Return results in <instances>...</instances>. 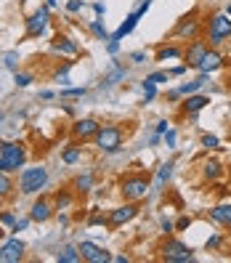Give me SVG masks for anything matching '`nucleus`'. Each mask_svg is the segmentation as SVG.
I'll list each match as a JSON object with an SVG mask.
<instances>
[{
	"label": "nucleus",
	"mask_w": 231,
	"mask_h": 263,
	"mask_svg": "<svg viewBox=\"0 0 231 263\" xmlns=\"http://www.w3.org/2000/svg\"><path fill=\"white\" fill-rule=\"evenodd\" d=\"M16 175H19L16 178L19 194H24V197H35V194H40L43 189L48 186V168H43V165L22 168Z\"/></svg>",
	"instance_id": "f257e3e1"
},
{
	"label": "nucleus",
	"mask_w": 231,
	"mask_h": 263,
	"mask_svg": "<svg viewBox=\"0 0 231 263\" xmlns=\"http://www.w3.org/2000/svg\"><path fill=\"white\" fill-rule=\"evenodd\" d=\"M27 165V149L22 141H3L0 146V173H19Z\"/></svg>",
	"instance_id": "f03ea898"
},
{
	"label": "nucleus",
	"mask_w": 231,
	"mask_h": 263,
	"mask_svg": "<svg viewBox=\"0 0 231 263\" xmlns=\"http://www.w3.org/2000/svg\"><path fill=\"white\" fill-rule=\"evenodd\" d=\"M122 144H125V130L120 125H112V122L101 125L98 133L93 136V146L104 154H117L122 149Z\"/></svg>",
	"instance_id": "7ed1b4c3"
},
{
	"label": "nucleus",
	"mask_w": 231,
	"mask_h": 263,
	"mask_svg": "<svg viewBox=\"0 0 231 263\" xmlns=\"http://www.w3.org/2000/svg\"><path fill=\"white\" fill-rule=\"evenodd\" d=\"M149 192H151V183H149V175L144 173H130L120 181V194L125 202H141L146 200Z\"/></svg>",
	"instance_id": "20e7f679"
},
{
	"label": "nucleus",
	"mask_w": 231,
	"mask_h": 263,
	"mask_svg": "<svg viewBox=\"0 0 231 263\" xmlns=\"http://www.w3.org/2000/svg\"><path fill=\"white\" fill-rule=\"evenodd\" d=\"M160 258L165 263H189V261H194V250L186 242L175 239V236H168L160 245Z\"/></svg>",
	"instance_id": "39448f33"
},
{
	"label": "nucleus",
	"mask_w": 231,
	"mask_h": 263,
	"mask_svg": "<svg viewBox=\"0 0 231 263\" xmlns=\"http://www.w3.org/2000/svg\"><path fill=\"white\" fill-rule=\"evenodd\" d=\"M231 37V19L229 14H213L207 19V45L210 48H218L221 43H226Z\"/></svg>",
	"instance_id": "423d86ee"
},
{
	"label": "nucleus",
	"mask_w": 231,
	"mask_h": 263,
	"mask_svg": "<svg viewBox=\"0 0 231 263\" xmlns=\"http://www.w3.org/2000/svg\"><path fill=\"white\" fill-rule=\"evenodd\" d=\"M51 27V11H48V5H40V8L35 11L32 16L24 19V40H32V37H43L45 32H48Z\"/></svg>",
	"instance_id": "0eeeda50"
},
{
	"label": "nucleus",
	"mask_w": 231,
	"mask_h": 263,
	"mask_svg": "<svg viewBox=\"0 0 231 263\" xmlns=\"http://www.w3.org/2000/svg\"><path fill=\"white\" fill-rule=\"evenodd\" d=\"M202 35V22H200V14L191 11L183 19H178L175 29H173V37H181V40H197Z\"/></svg>",
	"instance_id": "6e6552de"
},
{
	"label": "nucleus",
	"mask_w": 231,
	"mask_h": 263,
	"mask_svg": "<svg viewBox=\"0 0 231 263\" xmlns=\"http://www.w3.org/2000/svg\"><path fill=\"white\" fill-rule=\"evenodd\" d=\"M101 122L96 117H83V120H75L72 122V139L77 144H85V141H93V136L98 133Z\"/></svg>",
	"instance_id": "1a4fd4ad"
},
{
	"label": "nucleus",
	"mask_w": 231,
	"mask_h": 263,
	"mask_svg": "<svg viewBox=\"0 0 231 263\" xmlns=\"http://www.w3.org/2000/svg\"><path fill=\"white\" fill-rule=\"evenodd\" d=\"M136 215H138V202H125V205L109 210L107 226H109V229H120V226H125L128 221H133Z\"/></svg>",
	"instance_id": "9d476101"
},
{
	"label": "nucleus",
	"mask_w": 231,
	"mask_h": 263,
	"mask_svg": "<svg viewBox=\"0 0 231 263\" xmlns=\"http://www.w3.org/2000/svg\"><path fill=\"white\" fill-rule=\"evenodd\" d=\"M54 213H56L54 200H48V197H37V200L32 202V207H29V218L35 221V223L51 221V218H54Z\"/></svg>",
	"instance_id": "9b49d317"
},
{
	"label": "nucleus",
	"mask_w": 231,
	"mask_h": 263,
	"mask_svg": "<svg viewBox=\"0 0 231 263\" xmlns=\"http://www.w3.org/2000/svg\"><path fill=\"white\" fill-rule=\"evenodd\" d=\"M22 258H24V242L19 236L5 239L3 247H0V263H19Z\"/></svg>",
	"instance_id": "f8f14e48"
},
{
	"label": "nucleus",
	"mask_w": 231,
	"mask_h": 263,
	"mask_svg": "<svg viewBox=\"0 0 231 263\" xmlns=\"http://www.w3.org/2000/svg\"><path fill=\"white\" fill-rule=\"evenodd\" d=\"M207 48H210L207 40H200V37H197V40H191L189 48L183 51V58H186L183 64H186V67H191V69H197V67H200V61H202V56L207 54Z\"/></svg>",
	"instance_id": "ddd939ff"
},
{
	"label": "nucleus",
	"mask_w": 231,
	"mask_h": 263,
	"mask_svg": "<svg viewBox=\"0 0 231 263\" xmlns=\"http://www.w3.org/2000/svg\"><path fill=\"white\" fill-rule=\"evenodd\" d=\"M77 250H80L83 261H88V263H109V261H112V255L107 253V250L93 245V242H80Z\"/></svg>",
	"instance_id": "4468645a"
},
{
	"label": "nucleus",
	"mask_w": 231,
	"mask_h": 263,
	"mask_svg": "<svg viewBox=\"0 0 231 263\" xmlns=\"http://www.w3.org/2000/svg\"><path fill=\"white\" fill-rule=\"evenodd\" d=\"M51 51H54V54H61V56H77L80 54V45L67 35H56L54 40H51Z\"/></svg>",
	"instance_id": "2eb2a0df"
},
{
	"label": "nucleus",
	"mask_w": 231,
	"mask_h": 263,
	"mask_svg": "<svg viewBox=\"0 0 231 263\" xmlns=\"http://www.w3.org/2000/svg\"><path fill=\"white\" fill-rule=\"evenodd\" d=\"M223 67V56L218 54V48H207V54L202 56V61H200V75H213V72H218Z\"/></svg>",
	"instance_id": "dca6fc26"
},
{
	"label": "nucleus",
	"mask_w": 231,
	"mask_h": 263,
	"mask_svg": "<svg viewBox=\"0 0 231 263\" xmlns=\"http://www.w3.org/2000/svg\"><path fill=\"white\" fill-rule=\"evenodd\" d=\"M210 104L207 96H200V93H191L181 101V115H197V112H202L204 107Z\"/></svg>",
	"instance_id": "f3484780"
},
{
	"label": "nucleus",
	"mask_w": 231,
	"mask_h": 263,
	"mask_svg": "<svg viewBox=\"0 0 231 263\" xmlns=\"http://www.w3.org/2000/svg\"><path fill=\"white\" fill-rule=\"evenodd\" d=\"M210 218H213L215 223H221V226H226V229H229V223H231V200L218 202V205L210 210Z\"/></svg>",
	"instance_id": "a211bd4d"
},
{
	"label": "nucleus",
	"mask_w": 231,
	"mask_h": 263,
	"mask_svg": "<svg viewBox=\"0 0 231 263\" xmlns=\"http://www.w3.org/2000/svg\"><path fill=\"white\" fill-rule=\"evenodd\" d=\"M72 205H75V194L67 192V189H58L54 194V207L58 213H67V210H72Z\"/></svg>",
	"instance_id": "6ab92c4d"
},
{
	"label": "nucleus",
	"mask_w": 231,
	"mask_h": 263,
	"mask_svg": "<svg viewBox=\"0 0 231 263\" xmlns=\"http://www.w3.org/2000/svg\"><path fill=\"white\" fill-rule=\"evenodd\" d=\"M80 157H83V146L80 144H69L67 149H61V162L64 165H77V162H80Z\"/></svg>",
	"instance_id": "aec40b11"
},
{
	"label": "nucleus",
	"mask_w": 231,
	"mask_h": 263,
	"mask_svg": "<svg viewBox=\"0 0 231 263\" xmlns=\"http://www.w3.org/2000/svg\"><path fill=\"white\" fill-rule=\"evenodd\" d=\"M181 56H183V48H178V45H162V48H157L154 61H173V58H181Z\"/></svg>",
	"instance_id": "412c9836"
},
{
	"label": "nucleus",
	"mask_w": 231,
	"mask_h": 263,
	"mask_svg": "<svg viewBox=\"0 0 231 263\" xmlns=\"http://www.w3.org/2000/svg\"><path fill=\"white\" fill-rule=\"evenodd\" d=\"M173 168H175V162H162L160 170H157V183H154L151 192H162V186L170 181V175H173Z\"/></svg>",
	"instance_id": "4be33fe9"
},
{
	"label": "nucleus",
	"mask_w": 231,
	"mask_h": 263,
	"mask_svg": "<svg viewBox=\"0 0 231 263\" xmlns=\"http://www.w3.org/2000/svg\"><path fill=\"white\" fill-rule=\"evenodd\" d=\"M56 261H58V263H80L83 255H80V250H77V247L64 245V247L56 253Z\"/></svg>",
	"instance_id": "5701e85b"
},
{
	"label": "nucleus",
	"mask_w": 231,
	"mask_h": 263,
	"mask_svg": "<svg viewBox=\"0 0 231 263\" xmlns=\"http://www.w3.org/2000/svg\"><path fill=\"white\" fill-rule=\"evenodd\" d=\"M202 173H204V178H207V181H218L223 175V165L218 160H204Z\"/></svg>",
	"instance_id": "b1692460"
},
{
	"label": "nucleus",
	"mask_w": 231,
	"mask_h": 263,
	"mask_svg": "<svg viewBox=\"0 0 231 263\" xmlns=\"http://www.w3.org/2000/svg\"><path fill=\"white\" fill-rule=\"evenodd\" d=\"M72 189H75L77 194H88L90 189H93V173H83V175H77V178L72 181Z\"/></svg>",
	"instance_id": "393cba45"
},
{
	"label": "nucleus",
	"mask_w": 231,
	"mask_h": 263,
	"mask_svg": "<svg viewBox=\"0 0 231 263\" xmlns=\"http://www.w3.org/2000/svg\"><path fill=\"white\" fill-rule=\"evenodd\" d=\"M88 27H90V32H93V35L98 37V40H109V32H107V27H104V22H101V19H93V22H90L88 24Z\"/></svg>",
	"instance_id": "a878e982"
},
{
	"label": "nucleus",
	"mask_w": 231,
	"mask_h": 263,
	"mask_svg": "<svg viewBox=\"0 0 231 263\" xmlns=\"http://www.w3.org/2000/svg\"><path fill=\"white\" fill-rule=\"evenodd\" d=\"M32 83H35V75H32V72H16V75H14V85H16V88H29Z\"/></svg>",
	"instance_id": "bb28decb"
},
{
	"label": "nucleus",
	"mask_w": 231,
	"mask_h": 263,
	"mask_svg": "<svg viewBox=\"0 0 231 263\" xmlns=\"http://www.w3.org/2000/svg\"><path fill=\"white\" fill-rule=\"evenodd\" d=\"M14 192V178H11V173H0V197H8Z\"/></svg>",
	"instance_id": "cd10ccee"
},
{
	"label": "nucleus",
	"mask_w": 231,
	"mask_h": 263,
	"mask_svg": "<svg viewBox=\"0 0 231 263\" xmlns=\"http://www.w3.org/2000/svg\"><path fill=\"white\" fill-rule=\"evenodd\" d=\"M144 104H149V101H154V96H157V85L154 83H149V80H144Z\"/></svg>",
	"instance_id": "c85d7f7f"
},
{
	"label": "nucleus",
	"mask_w": 231,
	"mask_h": 263,
	"mask_svg": "<svg viewBox=\"0 0 231 263\" xmlns=\"http://www.w3.org/2000/svg\"><path fill=\"white\" fill-rule=\"evenodd\" d=\"M69 69H72V61H64L61 67L54 72V77H56V80H61V85H67V83H69V77H67V72H69Z\"/></svg>",
	"instance_id": "c756f323"
},
{
	"label": "nucleus",
	"mask_w": 231,
	"mask_h": 263,
	"mask_svg": "<svg viewBox=\"0 0 231 263\" xmlns=\"http://www.w3.org/2000/svg\"><path fill=\"white\" fill-rule=\"evenodd\" d=\"M162 141L168 144V149H175V144H178V133H175L173 128H168V130L162 133Z\"/></svg>",
	"instance_id": "7c9ffc66"
},
{
	"label": "nucleus",
	"mask_w": 231,
	"mask_h": 263,
	"mask_svg": "<svg viewBox=\"0 0 231 263\" xmlns=\"http://www.w3.org/2000/svg\"><path fill=\"white\" fill-rule=\"evenodd\" d=\"M146 80H149V83H154V85L168 83V80H170V72H151V75H146Z\"/></svg>",
	"instance_id": "2f4dec72"
},
{
	"label": "nucleus",
	"mask_w": 231,
	"mask_h": 263,
	"mask_svg": "<svg viewBox=\"0 0 231 263\" xmlns=\"http://www.w3.org/2000/svg\"><path fill=\"white\" fill-rule=\"evenodd\" d=\"M19 218L14 213H11V210H3V213H0V223H3V226H8V229H14V223H16Z\"/></svg>",
	"instance_id": "473e14b6"
},
{
	"label": "nucleus",
	"mask_w": 231,
	"mask_h": 263,
	"mask_svg": "<svg viewBox=\"0 0 231 263\" xmlns=\"http://www.w3.org/2000/svg\"><path fill=\"white\" fill-rule=\"evenodd\" d=\"M202 146H204V149H218V146H221V141H218V136L204 133V136H202Z\"/></svg>",
	"instance_id": "72a5a7b5"
},
{
	"label": "nucleus",
	"mask_w": 231,
	"mask_h": 263,
	"mask_svg": "<svg viewBox=\"0 0 231 263\" xmlns=\"http://www.w3.org/2000/svg\"><path fill=\"white\" fill-rule=\"evenodd\" d=\"M61 96L64 98H80V96H85V88H64Z\"/></svg>",
	"instance_id": "f704fd0d"
},
{
	"label": "nucleus",
	"mask_w": 231,
	"mask_h": 263,
	"mask_svg": "<svg viewBox=\"0 0 231 263\" xmlns=\"http://www.w3.org/2000/svg\"><path fill=\"white\" fill-rule=\"evenodd\" d=\"M221 242H223V236L221 234H213L207 242H204V247H207V250H218V247H221Z\"/></svg>",
	"instance_id": "c9c22d12"
},
{
	"label": "nucleus",
	"mask_w": 231,
	"mask_h": 263,
	"mask_svg": "<svg viewBox=\"0 0 231 263\" xmlns=\"http://www.w3.org/2000/svg\"><path fill=\"white\" fill-rule=\"evenodd\" d=\"M85 223H88V226H101V223H107V218H104L101 213H90V218Z\"/></svg>",
	"instance_id": "e433bc0d"
},
{
	"label": "nucleus",
	"mask_w": 231,
	"mask_h": 263,
	"mask_svg": "<svg viewBox=\"0 0 231 263\" xmlns=\"http://www.w3.org/2000/svg\"><path fill=\"white\" fill-rule=\"evenodd\" d=\"M83 8H85L83 0H69V3H67V11H69V14H77V11H83Z\"/></svg>",
	"instance_id": "4c0bfd02"
},
{
	"label": "nucleus",
	"mask_w": 231,
	"mask_h": 263,
	"mask_svg": "<svg viewBox=\"0 0 231 263\" xmlns=\"http://www.w3.org/2000/svg\"><path fill=\"white\" fill-rule=\"evenodd\" d=\"M191 226V218L189 215H181V218L175 221V232H183V229H189Z\"/></svg>",
	"instance_id": "58836bf2"
},
{
	"label": "nucleus",
	"mask_w": 231,
	"mask_h": 263,
	"mask_svg": "<svg viewBox=\"0 0 231 263\" xmlns=\"http://www.w3.org/2000/svg\"><path fill=\"white\" fill-rule=\"evenodd\" d=\"M29 223H32V218H22V221H16V223H14V229H11V232L19 234V232H24V229H27Z\"/></svg>",
	"instance_id": "ea45409f"
},
{
	"label": "nucleus",
	"mask_w": 231,
	"mask_h": 263,
	"mask_svg": "<svg viewBox=\"0 0 231 263\" xmlns=\"http://www.w3.org/2000/svg\"><path fill=\"white\" fill-rule=\"evenodd\" d=\"M160 226H162V232L168 234V236L175 232V223H173V221H168V218H162V221H160Z\"/></svg>",
	"instance_id": "a19ab883"
},
{
	"label": "nucleus",
	"mask_w": 231,
	"mask_h": 263,
	"mask_svg": "<svg viewBox=\"0 0 231 263\" xmlns=\"http://www.w3.org/2000/svg\"><path fill=\"white\" fill-rule=\"evenodd\" d=\"M5 67H8V69H16V64H19V54H8V56H5Z\"/></svg>",
	"instance_id": "79ce46f5"
},
{
	"label": "nucleus",
	"mask_w": 231,
	"mask_h": 263,
	"mask_svg": "<svg viewBox=\"0 0 231 263\" xmlns=\"http://www.w3.org/2000/svg\"><path fill=\"white\" fill-rule=\"evenodd\" d=\"M107 51H109L112 56H115L117 51H120V40H115V37H109V40H107Z\"/></svg>",
	"instance_id": "37998d69"
},
{
	"label": "nucleus",
	"mask_w": 231,
	"mask_h": 263,
	"mask_svg": "<svg viewBox=\"0 0 231 263\" xmlns=\"http://www.w3.org/2000/svg\"><path fill=\"white\" fill-rule=\"evenodd\" d=\"M130 61H133V64H144V61H146V54H144V51H136V54H130Z\"/></svg>",
	"instance_id": "c03bdc74"
},
{
	"label": "nucleus",
	"mask_w": 231,
	"mask_h": 263,
	"mask_svg": "<svg viewBox=\"0 0 231 263\" xmlns=\"http://www.w3.org/2000/svg\"><path fill=\"white\" fill-rule=\"evenodd\" d=\"M168 128H170V122H168V120H160V122H157V128H154V133H157V136H162Z\"/></svg>",
	"instance_id": "a18cd8bd"
},
{
	"label": "nucleus",
	"mask_w": 231,
	"mask_h": 263,
	"mask_svg": "<svg viewBox=\"0 0 231 263\" xmlns=\"http://www.w3.org/2000/svg\"><path fill=\"white\" fill-rule=\"evenodd\" d=\"M186 69H189L186 64H181V67H173V69H170V77H178V75H183Z\"/></svg>",
	"instance_id": "49530a36"
},
{
	"label": "nucleus",
	"mask_w": 231,
	"mask_h": 263,
	"mask_svg": "<svg viewBox=\"0 0 231 263\" xmlns=\"http://www.w3.org/2000/svg\"><path fill=\"white\" fill-rule=\"evenodd\" d=\"M93 11H96V16H104V14H107V5H104V3H93Z\"/></svg>",
	"instance_id": "de8ad7c7"
},
{
	"label": "nucleus",
	"mask_w": 231,
	"mask_h": 263,
	"mask_svg": "<svg viewBox=\"0 0 231 263\" xmlns=\"http://www.w3.org/2000/svg\"><path fill=\"white\" fill-rule=\"evenodd\" d=\"M56 221L61 223V226H69V215H67V213H58V215H56Z\"/></svg>",
	"instance_id": "09e8293b"
},
{
	"label": "nucleus",
	"mask_w": 231,
	"mask_h": 263,
	"mask_svg": "<svg viewBox=\"0 0 231 263\" xmlns=\"http://www.w3.org/2000/svg\"><path fill=\"white\" fill-rule=\"evenodd\" d=\"M37 96H40L43 101H51V98H54L56 93H54V90H40V93H37Z\"/></svg>",
	"instance_id": "8fccbe9b"
},
{
	"label": "nucleus",
	"mask_w": 231,
	"mask_h": 263,
	"mask_svg": "<svg viewBox=\"0 0 231 263\" xmlns=\"http://www.w3.org/2000/svg\"><path fill=\"white\" fill-rule=\"evenodd\" d=\"M178 98H181L178 90H168V101H178Z\"/></svg>",
	"instance_id": "3c124183"
},
{
	"label": "nucleus",
	"mask_w": 231,
	"mask_h": 263,
	"mask_svg": "<svg viewBox=\"0 0 231 263\" xmlns=\"http://www.w3.org/2000/svg\"><path fill=\"white\" fill-rule=\"evenodd\" d=\"M112 261H117V263H128L130 258H128V255H112Z\"/></svg>",
	"instance_id": "603ef678"
},
{
	"label": "nucleus",
	"mask_w": 231,
	"mask_h": 263,
	"mask_svg": "<svg viewBox=\"0 0 231 263\" xmlns=\"http://www.w3.org/2000/svg\"><path fill=\"white\" fill-rule=\"evenodd\" d=\"M45 5H48V8H56V0H45Z\"/></svg>",
	"instance_id": "864d4df0"
},
{
	"label": "nucleus",
	"mask_w": 231,
	"mask_h": 263,
	"mask_svg": "<svg viewBox=\"0 0 231 263\" xmlns=\"http://www.w3.org/2000/svg\"><path fill=\"white\" fill-rule=\"evenodd\" d=\"M226 14H229V16H231V3H229V8H226Z\"/></svg>",
	"instance_id": "5fc2aeb1"
},
{
	"label": "nucleus",
	"mask_w": 231,
	"mask_h": 263,
	"mask_svg": "<svg viewBox=\"0 0 231 263\" xmlns=\"http://www.w3.org/2000/svg\"><path fill=\"white\" fill-rule=\"evenodd\" d=\"M229 232H231V223H229Z\"/></svg>",
	"instance_id": "6e6d98bb"
},
{
	"label": "nucleus",
	"mask_w": 231,
	"mask_h": 263,
	"mask_svg": "<svg viewBox=\"0 0 231 263\" xmlns=\"http://www.w3.org/2000/svg\"><path fill=\"white\" fill-rule=\"evenodd\" d=\"M0 120H3V115H0Z\"/></svg>",
	"instance_id": "4d7b16f0"
},
{
	"label": "nucleus",
	"mask_w": 231,
	"mask_h": 263,
	"mask_svg": "<svg viewBox=\"0 0 231 263\" xmlns=\"http://www.w3.org/2000/svg\"><path fill=\"white\" fill-rule=\"evenodd\" d=\"M0 146H3V141H0Z\"/></svg>",
	"instance_id": "13d9d810"
}]
</instances>
